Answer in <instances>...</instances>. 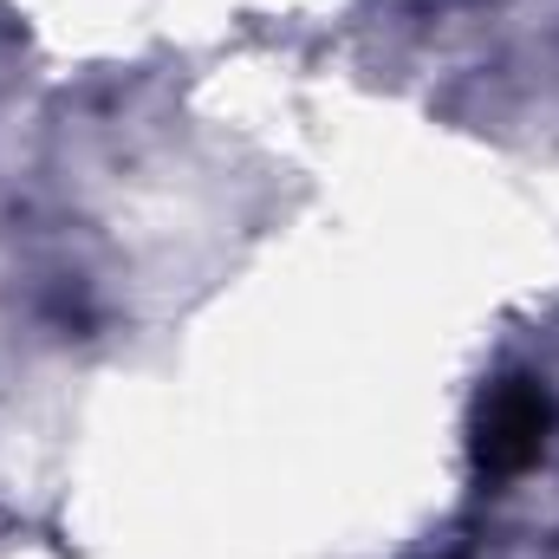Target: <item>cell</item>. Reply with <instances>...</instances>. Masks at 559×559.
<instances>
[{"label":"cell","mask_w":559,"mask_h":559,"mask_svg":"<svg viewBox=\"0 0 559 559\" xmlns=\"http://www.w3.org/2000/svg\"><path fill=\"white\" fill-rule=\"evenodd\" d=\"M547 429H554V397L547 384L534 378H501L488 384L481 411H475V462L488 475H521L540 462L547 449Z\"/></svg>","instance_id":"6da1fadb"}]
</instances>
